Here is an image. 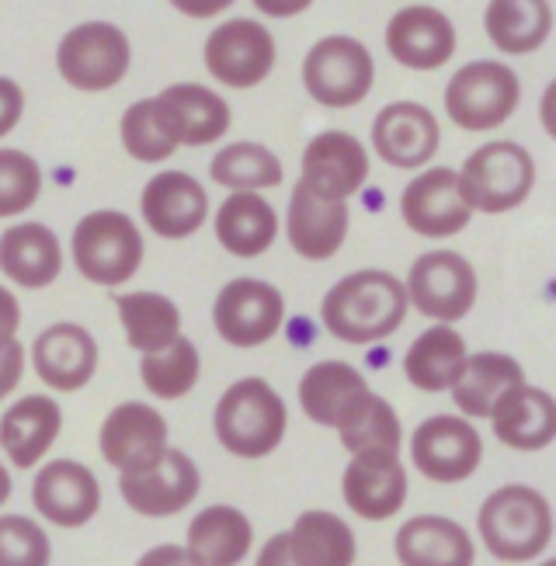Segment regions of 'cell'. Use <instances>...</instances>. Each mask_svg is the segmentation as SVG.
<instances>
[{"mask_svg":"<svg viewBox=\"0 0 556 566\" xmlns=\"http://www.w3.org/2000/svg\"><path fill=\"white\" fill-rule=\"evenodd\" d=\"M63 428V410L50 397H25L0 417V449L18 465L32 470L56 446Z\"/></svg>","mask_w":556,"mask_h":566,"instance_id":"30","label":"cell"},{"mask_svg":"<svg viewBox=\"0 0 556 566\" xmlns=\"http://www.w3.org/2000/svg\"><path fill=\"white\" fill-rule=\"evenodd\" d=\"M386 49L390 56L418 73H431L452 60L455 53V24L449 14L428 4L400 8L386 24Z\"/></svg>","mask_w":556,"mask_h":566,"instance_id":"21","label":"cell"},{"mask_svg":"<svg viewBox=\"0 0 556 566\" xmlns=\"http://www.w3.org/2000/svg\"><path fill=\"white\" fill-rule=\"evenodd\" d=\"M212 324L230 348L251 352L269 344L285 324V300L272 282L233 279L212 303Z\"/></svg>","mask_w":556,"mask_h":566,"instance_id":"10","label":"cell"},{"mask_svg":"<svg viewBox=\"0 0 556 566\" xmlns=\"http://www.w3.org/2000/svg\"><path fill=\"white\" fill-rule=\"evenodd\" d=\"M459 175V191L470 212L501 216L518 209L536 188V160L512 139H494L473 150Z\"/></svg>","mask_w":556,"mask_h":566,"instance_id":"4","label":"cell"},{"mask_svg":"<svg viewBox=\"0 0 556 566\" xmlns=\"http://www.w3.org/2000/svg\"><path fill=\"white\" fill-rule=\"evenodd\" d=\"M74 264L77 272L105 289L126 285L143 264V233L126 212L98 209L74 227Z\"/></svg>","mask_w":556,"mask_h":566,"instance_id":"5","label":"cell"},{"mask_svg":"<svg viewBox=\"0 0 556 566\" xmlns=\"http://www.w3.org/2000/svg\"><path fill=\"white\" fill-rule=\"evenodd\" d=\"M279 237V212L258 191H233L216 212V240L233 258H261Z\"/></svg>","mask_w":556,"mask_h":566,"instance_id":"32","label":"cell"},{"mask_svg":"<svg viewBox=\"0 0 556 566\" xmlns=\"http://www.w3.org/2000/svg\"><path fill=\"white\" fill-rule=\"evenodd\" d=\"M407 289L397 275L361 268L334 282L321 303V319L331 337L345 344H376L400 331L407 316Z\"/></svg>","mask_w":556,"mask_h":566,"instance_id":"1","label":"cell"},{"mask_svg":"<svg viewBox=\"0 0 556 566\" xmlns=\"http://www.w3.org/2000/svg\"><path fill=\"white\" fill-rule=\"evenodd\" d=\"M18 327H21V303L11 289L0 285V348L18 340Z\"/></svg>","mask_w":556,"mask_h":566,"instance_id":"45","label":"cell"},{"mask_svg":"<svg viewBox=\"0 0 556 566\" xmlns=\"http://www.w3.org/2000/svg\"><path fill=\"white\" fill-rule=\"evenodd\" d=\"M212 185H223L233 191H261V188H279L285 170L282 160L261 143H230L209 164Z\"/></svg>","mask_w":556,"mask_h":566,"instance_id":"37","label":"cell"},{"mask_svg":"<svg viewBox=\"0 0 556 566\" xmlns=\"http://www.w3.org/2000/svg\"><path fill=\"white\" fill-rule=\"evenodd\" d=\"M348 223H352L348 202H321L303 185H296L293 195H289L285 237L289 248L306 261H327L342 251Z\"/></svg>","mask_w":556,"mask_h":566,"instance_id":"25","label":"cell"},{"mask_svg":"<svg viewBox=\"0 0 556 566\" xmlns=\"http://www.w3.org/2000/svg\"><path fill=\"white\" fill-rule=\"evenodd\" d=\"M394 549L400 566H473V535L442 514H418L397 528Z\"/></svg>","mask_w":556,"mask_h":566,"instance_id":"26","label":"cell"},{"mask_svg":"<svg viewBox=\"0 0 556 566\" xmlns=\"http://www.w3.org/2000/svg\"><path fill=\"white\" fill-rule=\"evenodd\" d=\"M522 102V81L512 66L497 60H476L452 73L445 87V112L452 126L466 133H491L515 115Z\"/></svg>","mask_w":556,"mask_h":566,"instance_id":"6","label":"cell"},{"mask_svg":"<svg viewBox=\"0 0 556 566\" xmlns=\"http://www.w3.org/2000/svg\"><path fill=\"white\" fill-rule=\"evenodd\" d=\"M21 115H25V91L18 87V81L0 77V136H8Z\"/></svg>","mask_w":556,"mask_h":566,"instance_id":"43","label":"cell"},{"mask_svg":"<svg viewBox=\"0 0 556 566\" xmlns=\"http://www.w3.org/2000/svg\"><path fill=\"white\" fill-rule=\"evenodd\" d=\"M254 546V525L233 504H209L188 522L185 549L199 566H240Z\"/></svg>","mask_w":556,"mask_h":566,"instance_id":"29","label":"cell"},{"mask_svg":"<svg viewBox=\"0 0 556 566\" xmlns=\"http://www.w3.org/2000/svg\"><path fill=\"white\" fill-rule=\"evenodd\" d=\"M543 566H556V556H553V559H546V563H543Z\"/></svg>","mask_w":556,"mask_h":566,"instance_id":"51","label":"cell"},{"mask_svg":"<svg viewBox=\"0 0 556 566\" xmlns=\"http://www.w3.org/2000/svg\"><path fill=\"white\" fill-rule=\"evenodd\" d=\"M118 136H123L129 157H136L139 164H160L178 150L175 139L160 126L154 97H139L136 105L126 108L123 122H118Z\"/></svg>","mask_w":556,"mask_h":566,"instance_id":"40","label":"cell"},{"mask_svg":"<svg viewBox=\"0 0 556 566\" xmlns=\"http://www.w3.org/2000/svg\"><path fill=\"white\" fill-rule=\"evenodd\" d=\"M206 66L227 87H258L275 70V39L254 18H227L206 39Z\"/></svg>","mask_w":556,"mask_h":566,"instance_id":"11","label":"cell"},{"mask_svg":"<svg viewBox=\"0 0 556 566\" xmlns=\"http://www.w3.org/2000/svg\"><path fill=\"white\" fill-rule=\"evenodd\" d=\"M199 376H202V358L188 337H178L171 348L143 355L139 361V379L157 400H181L185 392L196 389Z\"/></svg>","mask_w":556,"mask_h":566,"instance_id":"39","label":"cell"},{"mask_svg":"<svg viewBox=\"0 0 556 566\" xmlns=\"http://www.w3.org/2000/svg\"><path fill=\"white\" fill-rule=\"evenodd\" d=\"M369 382L348 361H317L300 379V407L313 424L342 428L345 417L369 397Z\"/></svg>","mask_w":556,"mask_h":566,"instance_id":"27","label":"cell"},{"mask_svg":"<svg viewBox=\"0 0 556 566\" xmlns=\"http://www.w3.org/2000/svg\"><path fill=\"white\" fill-rule=\"evenodd\" d=\"M442 129L431 108L418 102H390L373 122V150L400 170H418L439 154Z\"/></svg>","mask_w":556,"mask_h":566,"instance_id":"19","label":"cell"},{"mask_svg":"<svg viewBox=\"0 0 556 566\" xmlns=\"http://www.w3.org/2000/svg\"><path fill=\"white\" fill-rule=\"evenodd\" d=\"M369 178V154L361 139L342 129L313 136L303 150L300 185L321 202H348Z\"/></svg>","mask_w":556,"mask_h":566,"instance_id":"14","label":"cell"},{"mask_svg":"<svg viewBox=\"0 0 556 566\" xmlns=\"http://www.w3.org/2000/svg\"><path fill=\"white\" fill-rule=\"evenodd\" d=\"M539 118H543V129L549 133V139L556 143V81H549V87L543 91V102H539Z\"/></svg>","mask_w":556,"mask_h":566,"instance_id":"48","label":"cell"},{"mask_svg":"<svg viewBox=\"0 0 556 566\" xmlns=\"http://www.w3.org/2000/svg\"><path fill=\"white\" fill-rule=\"evenodd\" d=\"M136 566H199V559L191 556L185 546L164 543V546H154V549L143 553V556L136 559Z\"/></svg>","mask_w":556,"mask_h":566,"instance_id":"46","label":"cell"},{"mask_svg":"<svg viewBox=\"0 0 556 566\" xmlns=\"http://www.w3.org/2000/svg\"><path fill=\"white\" fill-rule=\"evenodd\" d=\"M289 428L285 400L269 386V379L248 376L237 379L212 413V431L220 446L237 459H264L272 455Z\"/></svg>","mask_w":556,"mask_h":566,"instance_id":"3","label":"cell"},{"mask_svg":"<svg viewBox=\"0 0 556 566\" xmlns=\"http://www.w3.org/2000/svg\"><path fill=\"white\" fill-rule=\"evenodd\" d=\"M0 272L21 289H45L63 272L60 237L45 223H14L0 233Z\"/></svg>","mask_w":556,"mask_h":566,"instance_id":"28","label":"cell"},{"mask_svg":"<svg viewBox=\"0 0 556 566\" xmlns=\"http://www.w3.org/2000/svg\"><path fill=\"white\" fill-rule=\"evenodd\" d=\"M400 216L407 230L428 240H445L470 227V206L459 191V175L452 167H431L418 175L400 195Z\"/></svg>","mask_w":556,"mask_h":566,"instance_id":"16","label":"cell"},{"mask_svg":"<svg viewBox=\"0 0 556 566\" xmlns=\"http://www.w3.org/2000/svg\"><path fill=\"white\" fill-rule=\"evenodd\" d=\"M199 465L181 449H167L164 459L150 465V470L118 476V494H123L129 511H136L139 518H175V514H181L199 497Z\"/></svg>","mask_w":556,"mask_h":566,"instance_id":"15","label":"cell"},{"mask_svg":"<svg viewBox=\"0 0 556 566\" xmlns=\"http://www.w3.org/2000/svg\"><path fill=\"white\" fill-rule=\"evenodd\" d=\"M133 63V45L126 32L112 21H84L70 29L56 49L60 77L77 91H112L123 84Z\"/></svg>","mask_w":556,"mask_h":566,"instance_id":"7","label":"cell"},{"mask_svg":"<svg viewBox=\"0 0 556 566\" xmlns=\"http://www.w3.org/2000/svg\"><path fill=\"white\" fill-rule=\"evenodd\" d=\"M466 358H470V352H466L463 334L455 327L434 324L424 334H418L415 344L407 348L403 376L421 392H445L463 379Z\"/></svg>","mask_w":556,"mask_h":566,"instance_id":"31","label":"cell"},{"mask_svg":"<svg viewBox=\"0 0 556 566\" xmlns=\"http://www.w3.org/2000/svg\"><path fill=\"white\" fill-rule=\"evenodd\" d=\"M487 35L501 53L525 56L549 39L553 29V8L546 0H494L487 8Z\"/></svg>","mask_w":556,"mask_h":566,"instance_id":"36","label":"cell"},{"mask_svg":"<svg viewBox=\"0 0 556 566\" xmlns=\"http://www.w3.org/2000/svg\"><path fill=\"white\" fill-rule=\"evenodd\" d=\"M407 303L434 324H459L476 303V272L455 251H428L407 275Z\"/></svg>","mask_w":556,"mask_h":566,"instance_id":"9","label":"cell"},{"mask_svg":"<svg viewBox=\"0 0 556 566\" xmlns=\"http://www.w3.org/2000/svg\"><path fill=\"white\" fill-rule=\"evenodd\" d=\"M261 11H269V14H296V11H303L306 4H285V8H272V4H258Z\"/></svg>","mask_w":556,"mask_h":566,"instance_id":"50","label":"cell"},{"mask_svg":"<svg viewBox=\"0 0 556 566\" xmlns=\"http://www.w3.org/2000/svg\"><path fill=\"white\" fill-rule=\"evenodd\" d=\"M476 532L501 563H528L546 553L553 538V507L536 486L507 483L480 504Z\"/></svg>","mask_w":556,"mask_h":566,"instance_id":"2","label":"cell"},{"mask_svg":"<svg viewBox=\"0 0 556 566\" xmlns=\"http://www.w3.org/2000/svg\"><path fill=\"white\" fill-rule=\"evenodd\" d=\"M254 566H296L293 553H289V532H275L269 543L258 549Z\"/></svg>","mask_w":556,"mask_h":566,"instance_id":"47","label":"cell"},{"mask_svg":"<svg viewBox=\"0 0 556 566\" xmlns=\"http://www.w3.org/2000/svg\"><path fill=\"white\" fill-rule=\"evenodd\" d=\"M53 543L25 514H0V566H50Z\"/></svg>","mask_w":556,"mask_h":566,"instance_id":"42","label":"cell"},{"mask_svg":"<svg viewBox=\"0 0 556 566\" xmlns=\"http://www.w3.org/2000/svg\"><path fill=\"white\" fill-rule=\"evenodd\" d=\"M407 470L397 452H358L342 476V494L352 514L366 522H386L407 504Z\"/></svg>","mask_w":556,"mask_h":566,"instance_id":"18","label":"cell"},{"mask_svg":"<svg viewBox=\"0 0 556 566\" xmlns=\"http://www.w3.org/2000/svg\"><path fill=\"white\" fill-rule=\"evenodd\" d=\"M289 553L296 566H355L358 543L345 518L334 511H303L289 528Z\"/></svg>","mask_w":556,"mask_h":566,"instance_id":"33","label":"cell"},{"mask_svg":"<svg viewBox=\"0 0 556 566\" xmlns=\"http://www.w3.org/2000/svg\"><path fill=\"white\" fill-rule=\"evenodd\" d=\"M21 373H25V348L14 340L8 348H0V400H8L18 389Z\"/></svg>","mask_w":556,"mask_h":566,"instance_id":"44","label":"cell"},{"mask_svg":"<svg viewBox=\"0 0 556 566\" xmlns=\"http://www.w3.org/2000/svg\"><path fill=\"white\" fill-rule=\"evenodd\" d=\"M35 376L56 392L84 389L98 373V340L81 324H53L45 327L32 344Z\"/></svg>","mask_w":556,"mask_h":566,"instance_id":"23","label":"cell"},{"mask_svg":"<svg viewBox=\"0 0 556 566\" xmlns=\"http://www.w3.org/2000/svg\"><path fill=\"white\" fill-rule=\"evenodd\" d=\"M337 438L342 446L358 455V452H397L403 446V424L397 410L390 407V400H382L379 392H369L348 417L345 424L337 428Z\"/></svg>","mask_w":556,"mask_h":566,"instance_id":"38","label":"cell"},{"mask_svg":"<svg viewBox=\"0 0 556 566\" xmlns=\"http://www.w3.org/2000/svg\"><path fill=\"white\" fill-rule=\"evenodd\" d=\"M373 53L352 35H327L303 60V87L324 108L361 105L373 91Z\"/></svg>","mask_w":556,"mask_h":566,"instance_id":"8","label":"cell"},{"mask_svg":"<svg viewBox=\"0 0 556 566\" xmlns=\"http://www.w3.org/2000/svg\"><path fill=\"white\" fill-rule=\"evenodd\" d=\"M11 490H14V483H11L8 465H0V507H4V504L11 501Z\"/></svg>","mask_w":556,"mask_h":566,"instance_id":"49","label":"cell"},{"mask_svg":"<svg viewBox=\"0 0 556 566\" xmlns=\"http://www.w3.org/2000/svg\"><path fill=\"white\" fill-rule=\"evenodd\" d=\"M483 459V438L473 421L455 413L428 417L410 434V462L431 483H463L476 473Z\"/></svg>","mask_w":556,"mask_h":566,"instance_id":"12","label":"cell"},{"mask_svg":"<svg viewBox=\"0 0 556 566\" xmlns=\"http://www.w3.org/2000/svg\"><path fill=\"white\" fill-rule=\"evenodd\" d=\"M487 421L501 446L515 452H539L556 441V397L539 386L518 382L501 392Z\"/></svg>","mask_w":556,"mask_h":566,"instance_id":"24","label":"cell"},{"mask_svg":"<svg viewBox=\"0 0 556 566\" xmlns=\"http://www.w3.org/2000/svg\"><path fill=\"white\" fill-rule=\"evenodd\" d=\"M32 504L45 522L84 528L102 511V483L84 462L53 459L32 480Z\"/></svg>","mask_w":556,"mask_h":566,"instance_id":"17","label":"cell"},{"mask_svg":"<svg viewBox=\"0 0 556 566\" xmlns=\"http://www.w3.org/2000/svg\"><path fill=\"white\" fill-rule=\"evenodd\" d=\"M42 191V167L25 150L0 146V219L29 212Z\"/></svg>","mask_w":556,"mask_h":566,"instance_id":"41","label":"cell"},{"mask_svg":"<svg viewBox=\"0 0 556 566\" xmlns=\"http://www.w3.org/2000/svg\"><path fill=\"white\" fill-rule=\"evenodd\" d=\"M98 449L108 465H115L118 476L123 473H143L164 459L167 446V421L164 413L150 403H118L102 421Z\"/></svg>","mask_w":556,"mask_h":566,"instance_id":"13","label":"cell"},{"mask_svg":"<svg viewBox=\"0 0 556 566\" xmlns=\"http://www.w3.org/2000/svg\"><path fill=\"white\" fill-rule=\"evenodd\" d=\"M118 324L126 331V340L133 352L154 355L171 348L181 337V310L175 300H167L160 292H129L115 295Z\"/></svg>","mask_w":556,"mask_h":566,"instance_id":"34","label":"cell"},{"mask_svg":"<svg viewBox=\"0 0 556 566\" xmlns=\"http://www.w3.org/2000/svg\"><path fill=\"white\" fill-rule=\"evenodd\" d=\"M525 382L522 365L512 355H501V352H476L466 358L463 368V379L452 386V400L455 407L463 410V417L476 421V417H491L494 403L504 389H512Z\"/></svg>","mask_w":556,"mask_h":566,"instance_id":"35","label":"cell"},{"mask_svg":"<svg viewBox=\"0 0 556 566\" xmlns=\"http://www.w3.org/2000/svg\"><path fill=\"white\" fill-rule=\"evenodd\" d=\"M139 212L157 237L164 240H185L199 233L209 216V195L206 188L185 175V170H160L147 181L139 195Z\"/></svg>","mask_w":556,"mask_h":566,"instance_id":"22","label":"cell"},{"mask_svg":"<svg viewBox=\"0 0 556 566\" xmlns=\"http://www.w3.org/2000/svg\"><path fill=\"white\" fill-rule=\"evenodd\" d=\"M157 118L175 146H209L230 129V105L206 84H171L157 97Z\"/></svg>","mask_w":556,"mask_h":566,"instance_id":"20","label":"cell"}]
</instances>
